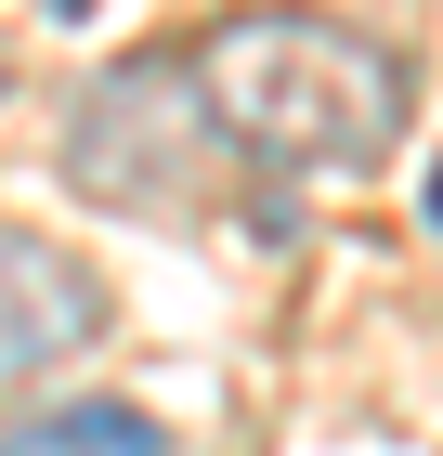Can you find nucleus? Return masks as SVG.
<instances>
[{
	"label": "nucleus",
	"mask_w": 443,
	"mask_h": 456,
	"mask_svg": "<svg viewBox=\"0 0 443 456\" xmlns=\"http://www.w3.org/2000/svg\"><path fill=\"white\" fill-rule=\"evenodd\" d=\"M222 157L235 143H222V118L196 92V53H118L66 105V183L131 209V222H196L222 196Z\"/></svg>",
	"instance_id": "f03ea898"
},
{
	"label": "nucleus",
	"mask_w": 443,
	"mask_h": 456,
	"mask_svg": "<svg viewBox=\"0 0 443 456\" xmlns=\"http://www.w3.org/2000/svg\"><path fill=\"white\" fill-rule=\"evenodd\" d=\"M0 456H170V430L144 404H39L0 430Z\"/></svg>",
	"instance_id": "20e7f679"
},
{
	"label": "nucleus",
	"mask_w": 443,
	"mask_h": 456,
	"mask_svg": "<svg viewBox=\"0 0 443 456\" xmlns=\"http://www.w3.org/2000/svg\"><path fill=\"white\" fill-rule=\"evenodd\" d=\"M104 339V274L78 261L66 235H39V222H0V391L53 379L78 352Z\"/></svg>",
	"instance_id": "7ed1b4c3"
},
{
	"label": "nucleus",
	"mask_w": 443,
	"mask_h": 456,
	"mask_svg": "<svg viewBox=\"0 0 443 456\" xmlns=\"http://www.w3.org/2000/svg\"><path fill=\"white\" fill-rule=\"evenodd\" d=\"M431 235H443V157H431Z\"/></svg>",
	"instance_id": "39448f33"
},
{
	"label": "nucleus",
	"mask_w": 443,
	"mask_h": 456,
	"mask_svg": "<svg viewBox=\"0 0 443 456\" xmlns=\"http://www.w3.org/2000/svg\"><path fill=\"white\" fill-rule=\"evenodd\" d=\"M0 92H13V53H0Z\"/></svg>",
	"instance_id": "423d86ee"
},
{
	"label": "nucleus",
	"mask_w": 443,
	"mask_h": 456,
	"mask_svg": "<svg viewBox=\"0 0 443 456\" xmlns=\"http://www.w3.org/2000/svg\"><path fill=\"white\" fill-rule=\"evenodd\" d=\"M196 92L248 170H365L405 131V53L313 0H248L196 39Z\"/></svg>",
	"instance_id": "f257e3e1"
}]
</instances>
